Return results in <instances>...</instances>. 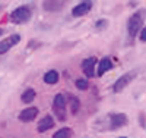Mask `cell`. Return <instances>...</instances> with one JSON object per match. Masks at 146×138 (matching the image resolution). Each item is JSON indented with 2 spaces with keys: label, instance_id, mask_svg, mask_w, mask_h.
I'll return each mask as SVG.
<instances>
[{
  "label": "cell",
  "instance_id": "obj_1",
  "mask_svg": "<svg viewBox=\"0 0 146 138\" xmlns=\"http://www.w3.org/2000/svg\"><path fill=\"white\" fill-rule=\"evenodd\" d=\"M143 19H145V12L139 10L135 15H131L127 21V32L130 37H136L142 28H143Z\"/></svg>",
  "mask_w": 146,
  "mask_h": 138
},
{
  "label": "cell",
  "instance_id": "obj_2",
  "mask_svg": "<svg viewBox=\"0 0 146 138\" xmlns=\"http://www.w3.org/2000/svg\"><path fill=\"white\" fill-rule=\"evenodd\" d=\"M31 16H32V10L29 6H19L10 13V21L13 24L21 25V24L28 22L31 19Z\"/></svg>",
  "mask_w": 146,
  "mask_h": 138
},
{
  "label": "cell",
  "instance_id": "obj_3",
  "mask_svg": "<svg viewBox=\"0 0 146 138\" xmlns=\"http://www.w3.org/2000/svg\"><path fill=\"white\" fill-rule=\"evenodd\" d=\"M136 78V72H133V71H130V72H126L124 75H121V77L114 82V85H113V91L114 93H120V91H123L126 87Z\"/></svg>",
  "mask_w": 146,
  "mask_h": 138
},
{
  "label": "cell",
  "instance_id": "obj_4",
  "mask_svg": "<svg viewBox=\"0 0 146 138\" xmlns=\"http://www.w3.org/2000/svg\"><path fill=\"white\" fill-rule=\"evenodd\" d=\"M19 41H21V35L19 34H12V35L6 37L5 40H2L0 41V56L6 55L13 46L19 44Z\"/></svg>",
  "mask_w": 146,
  "mask_h": 138
},
{
  "label": "cell",
  "instance_id": "obj_5",
  "mask_svg": "<svg viewBox=\"0 0 146 138\" xmlns=\"http://www.w3.org/2000/svg\"><path fill=\"white\" fill-rule=\"evenodd\" d=\"M108 118H110V128L111 129L126 127V125L129 123V118L124 113H111Z\"/></svg>",
  "mask_w": 146,
  "mask_h": 138
},
{
  "label": "cell",
  "instance_id": "obj_6",
  "mask_svg": "<svg viewBox=\"0 0 146 138\" xmlns=\"http://www.w3.org/2000/svg\"><path fill=\"white\" fill-rule=\"evenodd\" d=\"M98 65V60H96V57H88V59H85L82 62V71L85 73V77H94L95 75V66Z\"/></svg>",
  "mask_w": 146,
  "mask_h": 138
},
{
  "label": "cell",
  "instance_id": "obj_7",
  "mask_svg": "<svg viewBox=\"0 0 146 138\" xmlns=\"http://www.w3.org/2000/svg\"><path fill=\"white\" fill-rule=\"evenodd\" d=\"M91 9H92V2H82L72 9V15L75 18H79V16L86 15L88 12H91Z\"/></svg>",
  "mask_w": 146,
  "mask_h": 138
},
{
  "label": "cell",
  "instance_id": "obj_8",
  "mask_svg": "<svg viewBox=\"0 0 146 138\" xmlns=\"http://www.w3.org/2000/svg\"><path fill=\"white\" fill-rule=\"evenodd\" d=\"M36 116H38V109L31 106V107H27V109H23L21 113H19V120L22 122H31L34 120Z\"/></svg>",
  "mask_w": 146,
  "mask_h": 138
},
{
  "label": "cell",
  "instance_id": "obj_9",
  "mask_svg": "<svg viewBox=\"0 0 146 138\" xmlns=\"http://www.w3.org/2000/svg\"><path fill=\"white\" fill-rule=\"evenodd\" d=\"M113 69V62L111 59H108V57H104L100 60V63L96 65V75L98 77H102V75L108 71H111Z\"/></svg>",
  "mask_w": 146,
  "mask_h": 138
},
{
  "label": "cell",
  "instance_id": "obj_10",
  "mask_svg": "<svg viewBox=\"0 0 146 138\" xmlns=\"http://www.w3.org/2000/svg\"><path fill=\"white\" fill-rule=\"evenodd\" d=\"M53 127H54V119H53V116L47 115V116H44V118L40 120L38 127H36V131H38V132H45V131H48V129H51Z\"/></svg>",
  "mask_w": 146,
  "mask_h": 138
},
{
  "label": "cell",
  "instance_id": "obj_11",
  "mask_svg": "<svg viewBox=\"0 0 146 138\" xmlns=\"http://www.w3.org/2000/svg\"><path fill=\"white\" fill-rule=\"evenodd\" d=\"M66 103L67 100L63 94H56L54 96V100H53V107H54V112H63L64 107H66Z\"/></svg>",
  "mask_w": 146,
  "mask_h": 138
},
{
  "label": "cell",
  "instance_id": "obj_12",
  "mask_svg": "<svg viewBox=\"0 0 146 138\" xmlns=\"http://www.w3.org/2000/svg\"><path fill=\"white\" fill-rule=\"evenodd\" d=\"M58 78H60L58 72H57V71H54V69H51V71L45 72V75H44V82H45V84L53 85V84H57Z\"/></svg>",
  "mask_w": 146,
  "mask_h": 138
},
{
  "label": "cell",
  "instance_id": "obj_13",
  "mask_svg": "<svg viewBox=\"0 0 146 138\" xmlns=\"http://www.w3.org/2000/svg\"><path fill=\"white\" fill-rule=\"evenodd\" d=\"M35 90L34 88H27L25 91L22 93V96H21V100H22V103H25V104H29V103H32L34 100H35Z\"/></svg>",
  "mask_w": 146,
  "mask_h": 138
},
{
  "label": "cell",
  "instance_id": "obj_14",
  "mask_svg": "<svg viewBox=\"0 0 146 138\" xmlns=\"http://www.w3.org/2000/svg\"><path fill=\"white\" fill-rule=\"evenodd\" d=\"M54 138H72L73 137V131L70 128H60L58 131H56V134L53 135Z\"/></svg>",
  "mask_w": 146,
  "mask_h": 138
},
{
  "label": "cell",
  "instance_id": "obj_15",
  "mask_svg": "<svg viewBox=\"0 0 146 138\" xmlns=\"http://www.w3.org/2000/svg\"><path fill=\"white\" fill-rule=\"evenodd\" d=\"M42 6L45 10H60L64 6V3L63 2H44Z\"/></svg>",
  "mask_w": 146,
  "mask_h": 138
},
{
  "label": "cell",
  "instance_id": "obj_16",
  "mask_svg": "<svg viewBox=\"0 0 146 138\" xmlns=\"http://www.w3.org/2000/svg\"><path fill=\"white\" fill-rule=\"evenodd\" d=\"M76 88L85 91V90H88L89 88V82L88 79H76Z\"/></svg>",
  "mask_w": 146,
  "mask_h": 138
},
{
  "label": "cell",
  "instance_id": "obj_17",
  "mask_svg": "<svg viewBox=\"0 0 146 138\" xmlns=\"http://www.w3.org/2000/svg\"><path fill=\"white\" fill-rule=\"evenodd\" d=\"M79 110V98L72 97V113H78Z\"/></svg>",
  "mask_w": 146,
  "mask_h": 138
},
{
  "label": "cell",
  "instance_id": "obj_18",
  "mask_svg": "<svg viewBox=\"0 0 146 138\" xmlns=\"http://www.w3.org/2000/svg\"><path fill=\"white\" fill-rule=\"evenodd\" d=\"M107 27V21H98L96 22V28L98 30H104Z\"/></svg>",
  "mask_w": 146,
  "mask_h": 138
},
{
  "label": "cell",
  "instance_id": "obj_19",
  "mask_svg": "<svg viewBox=\"0 0 146 138\" xmlns=\"http://www.w3.org/2000/svg\"><path fill=\"white\" fill-rule=\"evenodd\" d=\"M140 40L142 41H146V27H143L142 31H140Z\"/></svg>",
  "mask_w": 146,
  "mask_h": 138
},
{
  "label": "cell",
  "instance_id": "obj_20",
  "mask_svg": "<svg viewBox=\"0 0 146 138\" xmlns=\"http://www.w3.org/2000/svg\"><path fill=\"white\" fill-rule=\"evenodd\" d=\"M3 32H5V30H3V28H0V37L3 35Z\"/></svg>",
  "mask_w": 146,
  "mask_h": 138
},
{
  "label": "cell",
  "instance_id": "obj_21",
  "mask_svg": "<svg viewBox=\"0 0 146 138\" xmlns=\"http://www.w3.org/2000/svg\"><path fill=\"white\" fill-rule=\"evenodd\" d=\"M120 138H126V137H120Z\"/></svg>",
  "mask_w": 146,
  "mask_h": 138
}]
</instances>
